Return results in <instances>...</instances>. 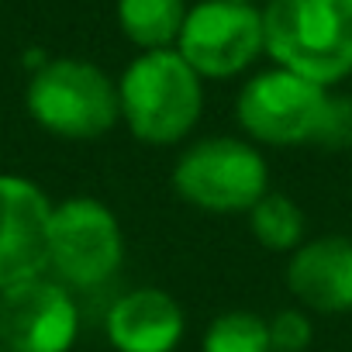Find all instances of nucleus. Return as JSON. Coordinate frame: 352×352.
Masks as SVG:
<instances>
[{
  "instance_id": "nucleus-14",
  "label": "nucleus",
  "mask_w": 352,
  "mask_h": 352,
  "mask_svg": "<svg viewBox=\"0 0 352 352\" xmlns=\"http://www.w3.org/2000/svg\"><path fill=\"white\" fill-rule=\"evenodd\" d=\"M201 352H273L270 324L256 311H225L208 324Z\"/></svg>"
},
{
  "instance_id": "nucleus-8",
  "label": "nucleus",
  "mask_w": 352,
  "mask_h": 352,
  "mask_svg": "<svg viewBox=\"0 0 352 352\" xmlns=\"http://www.w3.org/2000/svg\"><path fill=\"white\" fill-rule=\"evenodd\" d=\"M80 311L66 283L35 276L0 290V345L8 352H69Z\"/></svg>"
},
{
  "instance_id": "nucleus-9",
  "label": "nucleus",
  "mask_w": 352,
  "mask_h": 352,
  "mask_svg": "<svg viewBox=\"0 0 352 352\" xmlns=\"http://www.w3.org/2000/svg\"><path fill=\"white\" fill-rule=\"evenodd\" d=\"M56 204L18 173H0V290L49 273V232Z\"/></svg>"
},
{
  "instance_id": "nucleus-17",
  "label": "nucleus",
  "mask_w": 352,
  "mask_h": 352,
  "mask_svg": "<svg viewBox=\"0 0 352 352\" xmlns=\"http://www.w3.org/2000/svg\"><path fill=\"white\" fill-rule=\"evenodd\" d=\"M0 352H8V349H4V345H0Z\"/></svg>"
},
{
  "instance_id": "nucleus-1",
  "label": "nucleus",
  "mask_w": 352,
  "mask_h": 352,
  "mask_svg": "<svg viewBox=\"0 0 352 352\" xmlns=\"http://www.w3.org/2000/svg\"><path fill=\"white\" fill-rule=\"evenodd\" d=\"M235 121L252 145L338 148L352 142V100L290 69H263L235 97Z\"/></svg>"
},
{
  "instance_id": "nucleus-15",
  "label": "nucleus",
  "mask_w": 352,
  "mask_h": 352,
  "mask_svg": "<svg viewBox=\"0 0 352 352\" xmlns=\"http://www.w3.org/2000/svg\"><path fill=\"white\" fill-rule=\"evenodd\" d=\"M270 349L273 352H304L311 345V318L304 307H283L276 311L270 321Z\"/></svg>"
},
{
  "instance_id": "nucleus-11",
  "label": "nucleus",
  "mask_w": 352,
  "mask_h": 352,
  "mask_svg": "<svg viewBox=\"0 0 352 352\" xmlns=\"http://www.w3.org/2000/svg\"><path fill=\"white\" fill-rule=\"evenodd\" d=\"M104 331L114 352H173L184 342L187 314L169 290L135 287L107 307Z\"/></svg>"
},
{
  "instance_id": "nucleus-10",
  "label": "nucleus",
  "mask_w": 352,
  "mask_h": 352,
  "mask_svg": "<svg viewBox=\"0 0 352 352\" xmlns=\"http://www.w3.org/2000/svg\"><path fill=\"white\" fill-rule=\"evenodd\" d=\"M287 290L314 314L352 311V239L321 235L300 242L287 259Z\"/></svg>"
},
{
  "instance_id": "nucleus-5",
  "label": "nucleus",
  "mask_w": 352,
  "mask_h": 352,
  "mask_svg": "<svg viewBox=\"0 0 352 352\" xmlns=\"http://www.w3.org/2000/svg\"><path fill=\"white\" fill-rule=\"evenodd\" d=\"M169 184L176 197L211 214H249L270 194V166L249 138L211 135L190 142L173 162Z\"/></svg>"
},
{
  "instance_id": "nucleus-6",
  "label": "nucleus",
  "mask_w": 352,
  "mask_h": 352,
  "mask_svg": "<svg viewBox=\"0 0 352 352\" xmlns=\"http://www.w3.org/2000/svg\"><path fill=\"white\" fill-rule=\"evenodd\" d=\"M124 263V232L97 197H69L52 211L49 270L66 287H100Z\"/></svg>"
},
{
  "instance_id": "nucleus-3",
  "label": "nucleus",
  "mask_w": 352,
  "mask_h": 352,
  "mask_svg": "<svg viewBox=\"0 0 352 352\" xmlns=\"http://www.w3.org/2000/svg\"><path fill=\"white\" fill-rule=\"evenodd\" d=\"M263 35L273 66L318 87L352 73V0H270Z\"/></svg>"
},
{
  "instance_id": "nucleus-13",
  "label": "nucleus",
  "mask_w": 352,
  "mask_h": 352,
  "mask_svg": "<svg viewBox=\"0 0 352 352\" xmlns=\"http://www.w3.org/2000/svg\"><path fill=\"white\" fill-rule=\"evenodd\" d=\"M252 239L270 252H294L304 242V211L280 190H270L249 211Z\"/></svg>"
},
{
  "instance_id": "nucleus-12",
  "label": "nucleus",
  "mask_w": 352,
  "mask_h": 352,
  "mask_svg": "<svg viewBox=\"0 0 352 352\" xmlns=\"http://www.w3.org/2000/svg\"><path fill=\"white\" fill-rule=\"evenodd\" d=\"M187 11V0H118V28L142 52L176 49Z\"/></svg>"
},
{
  "instance_id": "nucleus-7",
  "label": "nucleus",
  "mask_w": 352,
  "mask_h": 352,
  "mask_svg": "<svg viewBox=\"0 0 352 352\" xmlns=\"http://www.w3.org/2000/svg\"><path fill=\"white\" fill-rule=\"evenodd\" d=\"M176 52L201 80H232L266 52L263 11L235 0H201L187 11Z\"/></svg>"
},
{
  "instance_id": "nucleus-2",
  "label": "nucleus",
  "mask_w": 352,
  "mask_h": 352,
  "mask_svg": "<svg viewBox=\"0 0 352 352\" xmlns=\"http://www.w3.org/2000/svg\"><path fill=\"white\" fill-rule=\"evenodd\" d=\"M121 121L142 145H180L201 121L204 80L176 49L138 52L118 80Z\"/></svg>"
},
{
  "instance_id": "nucleus-4",
  "label": "nucleus",
  "mask_w": 352,
  "mask_h": 352,
  "mask_svg": "<svg viewBox=\"0 0 352 352\" xmlns=\"http://www.w3.org/2000/svg\"><path fill=\"white\" fill-rule=\"evenodd\" d=\"M32 121L63 142H94L121 121L118 83L90 59H45L25 90Z\"/></svg>"
},
{
  "instance_id": "nucleus-16",
  "label": "nucleus",
  "mask_w": 352,
  "mask_h": 352,
  "mask_svg": "<svg viewBox=\"0 0 352 352\" xmlns=\"http://www.w3.org/2000/svg\"><path fill=\"white\" fill-rule=\"evenodd\" d=\"M235 4H252V0H235Z\"/></svg>"
}]
</instances>
